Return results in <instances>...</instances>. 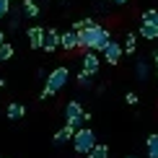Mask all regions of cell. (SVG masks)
I'll use <instances>...</instances> for the list:
<instances>
[{
    "mask_svg": "<svg viewBox=\"0 0 158 158\" xmlns=\"http://www.w3.org/2000/svg\"><path fill=\"white\" fill-rule=\"evenodd\" d=\"M68 83H70V70L65 68V65H57V68L49 73L47 83H44V91H42V96H39V98H42V101H47V98L57 96Z\"/></svg>",
    "mask_w": 158,
    "mask_h": 158,
    "instance_id": "6da1fadb",
    "label": "cell"
},
{
    "mask_svg": "<svg viewBox=\"0 0 158 158\" xmlns=\"http://www.w3.org/2000/svg\"><path fill=\"white\" fill-rule=\"evenodd\" d=\"M96 145V132L91 127H81V130H75V135H73V148H75V153H81V156H88V150Z\"/></svg>",
    "mask_w": 158,
    "mask_h": 158,
    "instance_id": "7a4b0ae2",
    "label": "cell"
},
{
    "mask_svg": "<svg viewBox=\"0 0 158 158\" xmlns=\"http://www.w3.org/2000/svg\"><path fill=\"white\" fill-rule=\"evenodd\" d=\"M81 117H83V106H81V101H78V98L68 101V106H65V127L81 130V127H83Z\"/></svg>",
    "mask_w": 158,
    "mask_h": 158,
    "instance_id": "3957f363",
    "label": "cell"
},
{
    "mask_svg": "<svg viewBox=\"0 0 158 158\" xmlns=\"http://www.w3.org/2000/svg\"><path fill=\"white\" fill-rule=\"evenodd\" d=\"M98 68H101V57H98L96 52L85 49V52H83V73H88L91 78H94V75L98 73Z\"/></svg>",
    "mask_w": 158,
    "mask_h": 158,
    "instance_id": "277c9868",
    "label": "cell"
},
{
    "mask_svg": "<svg viewBox=\"0 0 158 158\" xmlns=\"http://www.w3.org/2000/svg\"><path fill=\"white\" fill-rule=\"evenodd\" d=\"M101 52H104V60H106L109 65H119V60H122V44L117 42V39H111Z\"/></svg>",
    "mask_w": 158,
    "mask_h": 158,
    "instance_id": "5b68a950",
    "label": "cell"
},
{
    "mask_svg": "<svg viewBox=\"0 0 158 158\" xmlns=\"http://www.w3.org/2000/svg\"><path fill=\"white\" fill-rule=\"evenodd\" d=\"M57 47H60V31L57 29H44V42H42V49L44 52H55Z\"/></svg>",
    "mask_w": 158,
    "mask_h": 158,
    "instance_id": "8992f818",
    "label": "cell"
},
{
    "mask_svg": "<svg viewBox=\"0 0 158 158\" xmlns=\"http://www.w3.org/2000/svg\"><path fill=\"white\" fill-rule=\"evenodd\" d=\"M26 36H29V47L31 49H42V42H44V29L42 26H31V29L26 31Z\"/></svg>",
    "mask_w": 158,
    "mask_h": 158,
    "instance_id": "52a82bcc",
    "label": "cell"
},
{
    "mask_svg": "<svg viewBox=\"0 0 158 158\" xmlns=\"http://www.w3.org/2000/svg\"><path fill=\"white\" fill-rule=\"evenodd\" d=\"M5 117H8L10 122L23 119V117H26V106H23V104H18V101H13V104H8V106H5Z\"/></svg>",
    "mask_w": 158,
    "mask_h": 158,
    "instance_id": "ba28073f",
    "label": "cell"
},
{
    "mask_svg": "<svg viewBox=\"0 0 158 158\" xmlns=\"http://www.w3.org/2000/svg\"><path fill=\"white\" fill-rule=\"evenodd\" d=\"M60 47L65 52L78 49V34H75V31H65V34H60Z\"/></svg>",
    "mask_w": 158,
    "mask_h": 158,
    "instance_id": "9c48e42d",
    "label": "cell"
},
{
    "mask_svg": "<svg viewBox=\"0 0 158 158\" xmlns=\"http://www.w3.org/2000/svg\"><path fill=\"white\" fill-rule=\"evenodd\" d=\"M73 135H75V130H73V127H62L60 132H55L52 143H55V145H65L68 140H73Z\"/></svg>",
    "mask_w": 158,
    "mask_h": 158,
    "instance_id": "30bf717a",
    "label": "cell"
},
{
    "mask_svg": "<svg viewBox=\"0 0 158 158\" xmlns=\"http://www.w3.org/2000/svg\"><path fill=\"white\" fill-rule=\"evenodd\" d=\"M21 8H23V16L26 18H39V5H36V0H21Z\"/></svg>",
    "mask_w": 158,
    "mask_h": 158,
    "instance_id": "8fae6325",
    "label": "cell"
},
{
    "mask_svg": "<svg viewBox=\"0 0 158 158\" xmlns=\"http://www.w3.org/2000/svg\"><path fill=\"white\" fill-rule=\"evenodd\" d=\"M148 75H150L148 60H137L135 62V78H137V81H148Z\"/></svg>",
    "mask_w": 158,
    "mask_h": 158,
    "instance_id": "7c38bea8",
    "label": "cell"
},
{
    "mask_svg": "<svg viewBox=\"0 0 158 158\" xmlns=\"http://www.w3.org/2000/svg\"><path fill=\"white\" fill-rule=\"evenodd\" d=\"M145 153H148V158H158V132L148 135V140H145Z\"/></svg>",
    "mask_w": 158,
    "mask_h": 158,
    "instance_id": "4fadbf2b",
    "label": "cell"
},
{
    "mask_svg": "<svg viewBox=\"0 0 158 158\" xmlns=\"http://www.w3.org/2000/svg\"><path fill=\"white\" fill-rule=\"evenodd\" d=\"M143 39H148V42H156L158 39V29L156 26H150V23H140V31H137Z\"/></svg>",
    "mask_w": 158,
    "mask_h": 158,
    "instance_id": "5bb4252c",
    "label": "cell"
},
{
    "mask_svg": "<svg viewBox=\"0 0 158 158\" xmlns=\"http://www.w3.org/2000/svg\"><path fill=\"white\" fill-rule=\"evenodd\" d=\"M88 158H109V145H104V143H96V145L88 150Z\"/></svg>",
    "mask_w": 158,
    "mask_h": 158,
    "instance_id": "9a60e30c",
    "label": "cell"
},
{
    "mask_svg": "<svg viewBox=\"0 0 158 158\" xmlns=\"http://www.w3.org/2000/svg\"><path fill=\"white\" fill-rule=\"evenodd\" d=\"M127 52V55H135L137 52V34H127V39H124V47H122V55Z\"/></svg>",
    "mask_w": 158,
    "mask_h": 158,
    "instance_id": "2e32d148",
    "label": "cell"
},
{
    "mask_svg": "<svg viewBox=\"0 0 158 158\" xmlns=\"http://www.w3.org/2000/svg\"><path fill=\"white\" fill-rule=\"evenodd\" d=\"M140 23H150V26H156L158 29V10L153 8V10H145L143 13V18H140Z\"/></svg>",
    "mask_w": 158,
    "mask_h": 158,
    "instance_id": "e0dca14e",
    "label": "cell"
},
{
    "mask_svg": "<svg viewBox=\"0 0 158 158\" xmlns=\"http://www.w3.org/2000/svg\"><path fill=\"white\" fill-rule=\"evenodd\" d=\"M10 57H13V44L3 42V44H0V62H8Z\"/></svg>",
    "mask_w": 158,
    "mask_h": 158,
    "instance_id": "ac0fdd59",
    "label": "cell"
},
{
    "mask_svg": "<svg viewBox=\"0 0 158 158\" xmlns=\"http://www.w3.org/2000/svg\"><path fill=\"white\" fill-rule=\"evenodd\" d=\"M75 78H78V85H81V88H88V85L94 83V78H91L88 73H83V70H81V73H78Z\"/></svg>",
    "mask_w": 158,
    "mask_h": 158,
    "instance_id": "d6986e66",
    "label": "cell"
},
{
    "mask_svg": "<svg viewBox=\"0 0 158 158\" xmlns=\"http://www.w3.org/2000/svg\"><path fill=\"white\" fill-rule=\"evenodd\" d=\"M91 26H96L94 18H83V21H75L73 23V31H81V29H91Z\"/></svg>",
    "mask_w": 158,
    "mask_h": 158,
    "instance_id": "ffe728a7",
    "label": "cell"
},
{
    "mask_svg": "<svg viewBox=\"0 0 158 158\" xmlns=\"http://www.w3.org/2000/svg\"><path fill=\"white\" fill-rule=\"evenodd\" d=\"M137 101H140V98H137L135 91H127V94H124V104H127V106H137Z\"/></svg>",
    "mask_w": 158,
    "mask_h": 158,
    "instance_id": "44dd1931",
    "label": "cell"
},
{
    "mask_svg": "<svg viewBox=\"0 0 158 158\" xmlns=\"http://www.w3.org/2000/svg\"><path fill=\"white\" fill-rule=\"evenodd\" d=\"M10 16V0H0V18Z\"/></svg>",
    "mask_w": 158,
    "mask_h": 158,
    "instance_id": "7402d4cb",
    "label": "cell"
},
{
    "mask_svg": "<svg viewBox=\"0 0 158 158\" xmlns=\"http://www.w3.org/2000/svg\"><path fill=\"white\" fill-rule=\"evenodd\" d=\"M111 3H117V5H124V3H130V0H111Z\"/></svg>",
    "mask_w": 158,
    "mask_h": 158,
    "instance_id": "603a6c76",
    "label": "cell"
},
{
    "mask_svg": "<svg viewBox=\"0 0 158 158\" xmlns=\"http://www.w3.org/2000/svg\"><path fill=\"white\" fill-rule=\"evenodd\" d=\"M153 65H156V68H158V52H156V55H153Z\"/></svg>",
    "mask_w": 158,
    "mask_h": 158,
    "instance_id": "cb8c5ba5",
    "label": "cell"
},
{
    "mask_svg": "<svg viewBox=\"0 0 158 158\" xmlns=\"http://www.w3.org/2000/svg\"><path fill=\"white\" fill-rule=\"evenodd\" d=\"M5 42V31H0V44H3Z\"/></svg>",
    "mask_w": 158,
    "mask_h": 158,
    "instance_id": "d4e9b609",
    "label": "cell"
},
{
    "mask_svg": "<svg viewBox=\"0 0 158 158\" xmlns=\"http://www.w3.org/2000/svg\"><path fill=\"white\" fill-rule=\"evenodd\" d=\"M3 85H5V78H0V88H3Z\"/></svg>",
    "mask_w": 158,
    "mask_h": 158,
    "instance_id": "484cf974",
    "label": "cell"
},
{
    "mask_svg": "<svg viewBox=\"0 0 158 158\" xmlns=\"http://www.w3.org/2000/svg\"><path fill=\"white\" fill-rule=\"evenodd\" d=\"M127 158H135V156H127Z\"/></svg>",
    "mask_w": 158,
    "mask_h": 158,
    "instance_id": "4316f807",
    "label": "cell"
},
{
    "mask_svg": "<svg viewBox=\"0 0 158 158\" xmlns=\"http://www.w3.org/2000/svg\"><path fill=\"white\" fill-rule=\"evenodd\" d=\"M156 78H158V73H156Z\"/></svg>",
    "mask_w": 158,
    "mask_h": 158,
    "instance_id": "83f0119b",
    "label": "cell"
}]
</instances>
